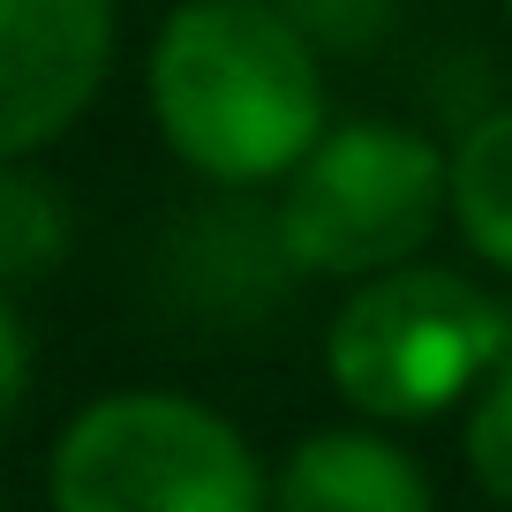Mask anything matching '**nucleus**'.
<instances>
[{
	"label": "nucleus",
	"mask_w": 512,
	"mask_h": 512,
	"mask_svg": "<svg viewBox=\"0 0 512 512\" xmlns=\"http://www.w3.org/2000/svg\"><path fill=\"white\" fill-rule=\"evenodd\" d=\"M31 377H38V347H31V324H23L16 294H0V430L23 415L31 400Z\"/></svg>",
	"instance_id": "nucleus-12"
},
{
	"label": "nucleus",
	"mask_w": 512,
	"mask_h": 512,
	"mask_svg": "<svg viewBox=\"0 0 512 512\" xmlns=\"http://www.w3.org/2000/svg\"><path fill=\"white\" fill-rule=\"evenodd\" d=\"M294 279H377L422 264L445 226V144L415 121H324L272 196Z\"/></svg>",
	"instance_id": "nucleus-4"
},
{
	"label": "nucleus",
	"mask_w": 512,
	"mask_h": 512,
	"mask_svg": "<svg viewBox=\"0 0 512 512\" xmlns=\"http://www.w3.org/2000/svg\"><path fill=\"white\" fill-rule=\"evenodd\" d=\"M497 8H505V23H512V0H497Z\"/></svg>",
	"instance_id": "nucleus-13"
},
{
	"label": "nucleus",
	"mask_w": 512,
	"mask_h": 512,
	"mask_svg": "<svg viewBox=\"0 0 512 512\" xmlns=\"http://www.w3.org/2000/svg\"><path fill=\"white\" fill-rule=\"evenodd\" d=\"M159 144L204 189L264 196L332 121L324 61L272 0H181L144 53Z\"/></svg>",
	"instance_id": "nucleus-1"
},
{
	"label": "nucleus",
	"mask_w": 512,
	"mask_h": 512,
	"mask_svg": "<svg viewBox=\"0 0 512 512\" xmlns=\"http://www.w3.org/2000/svg\"><path fill=\"white\" fill-rule=\"evenodd\" d=\"M159 279L196 324H219V332L264 324L294 294V264H287V249H279L272 196L211 189V204L181 211L174 241H166V256H159Z\"/></svg>",
	"instance_id": "nucleus-6"
},
{
	"label": "nucleus",
	"mask_w": 512,
	"mask_h": 512,
	"mask_svg": "<svg viewBox=\"0 0 512 512\" xmlns=\"http://www.w3.org/2000/svg\"><path fill=\"white\" fill-rule=\"evenodd\" d=\"M460 467L490 505L512 512V347L490 362V377L460 400Z\"/></svg>",
	"instance_id": "nucleus-10"
},
{
	"label": "nucleus",
	"mask_w": 512,
	"mask_h": 512,
	"mask_svg": "<svg viewBox=\"0 0 512 512\" xmlns=\"http://www.w3.org/2000/svg\"><path fill=\"white\" fill-rule=\"evenodd\" d=\"M272 512H437V482L392 430L332 422L272 467Z\"/></svg>",
	"instance_id": "nucleus-7"
},
{
	"label": "nucleus",
	"mask_w": 512,
	"mask_h": 512,
	"mask_svg": "<svg viewBox=\"0 0 512 512\" xmlns=\"http://www.w3.org/2000/svg\"><path fill=\"white\" fill-rule=\"evenodd\" d=\"M445 226H460L482 272L512 279V98L467 113L445 144Z\"/></svg>",
	"instance_id": "nucleus-8"
},
{
	"label": "nucleus",
	"mask_w": 512,
	"mask_h": 512,
	"mask_svg": "<svg viewBox=\"0 0 512 512\" xmlns=\"http://www.w3.org/2000/svg\"><path fill=\"white\" fill-rule=\"evenodd\" d=\"M272 8L302 31V46L317 61H362L400 23V0H272Z\"/></svg>",
	"instance_id": "nucleus-11"
},
{
	"label": "nucleus",
	"mask_w": 512,
	"mask_h": 512,
	"mask_svg": "<svg viewBox=\"0 0 512 512\" xmlns=\"http://www.w3.org/2000/svg\"><path fill=\"white\" fill-rule=\"evenodd\" d=\"M68 249H76V204L61 196V181L38 174L31 159H8L0 166V294L53 279Z\"/></svg>",
	"instance_id": "nucleus-9"
},
{
	"label": "nucleus",
	"mask_w": 512,
	"mask_h": 512,
	"mask_svg": "<svg viewBox=\"0 0 512 512\" xmlns=\"http://www.w3.org/2000/svg\"><path fill=\"white\" fill-rule=\"evenodd\" d=\"M512 347V309L445 264L354 279L324 324V377L362 422H437Z\"/></svg>",
	"instance_id": "nucleus-3"
},
{
	"label": "nucleus",
	"mask_w": 512,
	"mask_h": 512,
	"mask_svg": "<svg viewBox=\"0 0 512 512\" xmlns=\"http://www.w3.org/2000/svg\"><path fill=\"white\" fill-rule=\"evenodd\" d=\"M53 512H272V467L234 415L174 384H121L61 422Z\"/></svg>",
	"instance_id": "nucleus-2"
},
{
	"label": "nucleus",
	"mask_w": 512,
	"mask_h": 512,
	"mask_svg": "<svg viewBox=\"0 0 512 512\" xmlns=\"http://www.w3.org/2000/svg\"><path fill=\"white\" fill-rule=\"evenodd\" d=\"M121 0H0V166L38 159L98 106Z\"/></svg>",
	"instance_id": "nucleus-5"
}]
</instances>
